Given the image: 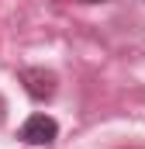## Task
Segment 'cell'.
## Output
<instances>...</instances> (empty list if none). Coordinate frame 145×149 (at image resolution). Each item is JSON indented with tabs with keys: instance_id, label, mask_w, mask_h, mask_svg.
Returning a JSON list of instances; mask_svg holds the SVG:
<instances>
[{
	"instance_id": "2",
	"label": "cell",
	"mask_w": 145,
	"mask_h": 149,
	"mask_svg": "<svg viewBox=\"0 0 145 149\" xmlns=\"http://www.w3.org/2000/svg\"><path fill=\"white\" fill-rule=\"evenodd\" d=\"M17 139L24 146H52L59 139V121L52 114H31L21 128H17Z\"/></svg>"
},
{
	"instance_id": "4",
	"label": "cell",
	"mask_w": 145,
	"mask_h": 149,
	"mask_svg": "<svg viewBox=\"0 0 145 149\" xmlns=\"http://www.w3.org/2000/svg\"><path fill=\"white\" fill-rule=\"evenodd\" d=\"M121 149H142V146H121Z\"/></svg>"
},
{
	"instance_id": "1",
	"label": "cell",
	"mask_w": 145,
	"mask_h": 149,
	"mask_svg": "<svg viewBox=\"0 0 145 149\" xmlns=\"http://www.w3.org/2000/svg\"><path fill=\"white\" fill-rule=\"evenodd\" d=\"M17 80H21L24 94L31 101H38V104L52 101L55 90H59V76L52 73V70H45V66H24V70H17Z\"/></svg>"
},
{
	"instance_id": "3",
	"label": "cell",
	"mask_w": 145,
	"mask_h": 149,
	"mask_svg": "<svg viewBox=\"0 0 145 149\" xmlns=\"http://www.w3.org/2000/svg\"><path fill=\"white\" fill-rule=\"evenodd\" d=\"M79 3H110V0H79Z\"/></svg>"
}]
</instances>
